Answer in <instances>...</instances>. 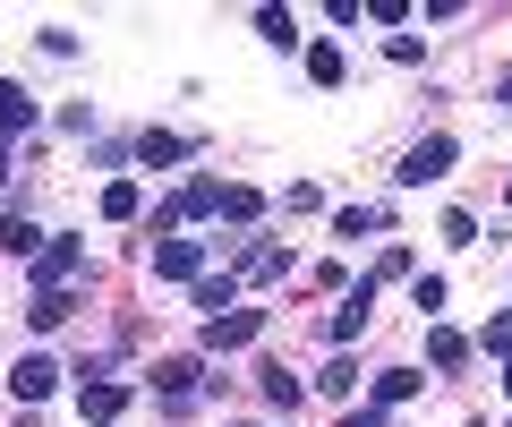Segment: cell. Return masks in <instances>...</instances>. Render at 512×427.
Returning a JSON list of instances; mask_svg holds the SVG:
<instances>
[{
  "mask_svg": "<svg viewBox=\"0 0 512 427\" xmlns=\"http://www.w3.org/2000/svg\"><path fill=\"white\" fill-rule=\"evenodd\" d=\"M453 137H419V146H410L402 154V171H393V180H402V188H427V180H444V171H453Z\"/></svg>",
  "mask_w": 512,
  "mask_h": 427,
  "instance_id": "1",
  "label": "cell"
},
{
  "mask_svg": "<svg viewBox=\"0 0 512 427\" xmlns=\"http://www.w3.org/2000/svg\"><path fill=\"white\" fill-rule=\"evenodd\" d=\"M265 334V308H222V316H205V351H239V342H256Z\"/></svg>",
  "mask_w": 512,
  "mask_h": 427,
  "instance_id": "2",
  "label": "cell"
},
{
  "mask_svg": "<svg viewBox=\"0 0 512 427\" xmlns=\"http://www.w3.org/2000/svg\"><path fill=\"white\" fill-rule=\"evenodd\" d=\"M77 410H86L94 427H111L128 410V385H120V376H86V385H77Z\"/></svg>",
  "mask_w": 512,
  "mask_h": 427,
  "instance_id": "3",
  "label": "cell"
},
{
  "mask_svg": "<svg viewBox=\"0 0 512 427\" xmlns=\"http://www.w3.org/2000/svg\"><path fill=\"white\" fill-rule=\"evenodd\" d=\"M77 265H86V248H77V240H43L35 282H43V291H69V274H77Z\"/></svg>",
  "mask_w": 512,
  "mask_h": 427,
  "instance_id": "4",
  "label": "cell"
},
{
  "mask_svg": "<svg viewBox=\"0 0 512 427\" xmlns=\"http://www.w3.org/2000/svg\"><path fill=\"white\" fill-rule=\"evenodd\" d=\"M197 376H205L197 359H163V368H154V385H163L171 410H197Z\"/></svg>",
  "mask_w": 512,
  "mask_h": 427,
  "instance_id": "5",
  "label": "cell"
},
{
  "mask_svg": "<svg viewBox=\"0 0 512 427\" xmlns=\"http://www.w3.org/2000/svg\"><path fill=\"white\" fill-rule=\"evenodd\" d=\"M35 120H43V112H35V94H26L18 77H0V146H9L18 129H35Z\"/></svg>",
  "mask_w": 512,
  "mask_h": 427,
  "instance_id": "6",
  "label": "cell"
},
{
  "mask_svg": "<svg viewBox=\"0 0 512 427\" xmlns=\"http://www.w3.org/2000/svg\"><path fill=\"white\" fill-rule=\"evenodd\" d=\"M52 385H60V368H52V359H43V351H26L18 368H9V393H18V402H43V393H52Z\"/></svg>",
  "mask_w": 512,
  "mask_h": 427,
  "instance_id": "7",
  "label": "cell"
},
{
  "mask_svg": "<svg viewBox=\"0 0 512 427\" xmlns=\"http://www.w3.org/2000/svg\"><path fill=\"white\" fill-rule=\"evenodd\" d=\"M154 274H163V282H197L205 274V248L197 240H163V248H154Z\"/></svg>",
  "mask_w": 512,
  "mask_h": 427,
  "instance_id": "8",
  "label": "cell"
},
{
  "mask_svg": "<svg viewBox=\"0 0 512 427\" xmlns=\"http://www.w3.org/2000/svg\"><path fill=\"white\" fill-rule=\"evenodd\" d=\"M419 385H427L419 368H384V376H376V402H367V410H384V419H393V410H402V402H410Z\"/></svg>",
  "mask_w": 512,
  "mask_h": 427,
  "instance_id": "9",
  "label": "cell"
},
{
  "mask_svg": "<svg viewBox=\"0 0 512 427\" xmlns=\"http://www.w3.org/2000/svg\"><path fill=\"white\" fill-rule=\"evenodd\" d=\"M43 240L52 231H35L26 214H0V257H43Z\"/></svg>",
  "mask_w": 512,
  "mask_h": 427,
  "instance_id": "10",
  "label": "cell"
},
{
  "mask_svg": "<svg viewBox=\"0 0 512 427\" xmlns=\"http://www.w3.org/2000/svg\"><path fill=\"white\" fill-rule=\"evenodd\" d=\"M367 308H376V282H359V291L342 299V316H333V342H359V334H367Z\"/></svg>",
  "mask_w": 512,
  "mask_h": 427,
  "instance_id": "11",
  "label": "cell"
},
{
  "mask_svg": "<svg viewBox=\"0 0 512 427\" xmlns=\"http://www.w3.org/2000/svg\"><path fill=\"white\" fill-rule=\"evenodd\" d=\"M188 154H197V137H171V129L137 137V163H188Z\"/></svg>",
  "mask_w": 512,
  "mask_h": 427,
  "instance_id": "12",
  "label": "cell"
},
{
  "mask_svg": "<svg viewBox=\"0 0 512 427\" xmlns=\"http://www.w3.org/2000/svg\"><path fill=\"white\" fill-rule=\"evenodd\" d=\"M308 77H316V86H342V77H350L342 43H308Z\"/></svg>",
  "mask_w": 512,
  "mask_h": 427,
  "instance_id": "13",
  "label": "cell"
},
{
  "mask_svg": "<svg viewBox=\"0 0 512 427\" xmlns=\"http://www.w3.org/2000/svg\"><path fill=\"white\" fill-rule=\"evenodd\" d=\"M256 385H265V402H274V410H299V376H291V368H274V359H265V368H256Z\"/></svg>",
  "mask_w": 512,
  "mask_h": 427,
  "instance_id": "14",
  "label": "cell"
},
{
  "mask_svg": "<svg viewBox=\"0 0 512 427\" xmlns=\"http://www.w3.org/2000/svg\"><path fill=\"white\" fill-rule=\"evenodd\" d=\"M197 308H205V316L239 308V282H231V274H197Z\"/></svg>",
  "mask_w": 512,
  "mask_h": 427,
  "instance_id": "15",
  "label": "cell"
},
{
  "mask_svg": "<svg viewBox=\"0 0 512 427\" xmlns=\"http://www.w3.org/2000/svg\"><path fill=\"white\" fill-rule=\"evenodd\" d=\"M256 35L274 43V52H291V43H299V18H291V9H256Z\"/></svg>",
  "mask_w": 512,
  "mask_h": 427,
  "instance_id": "16",
  "label": "cell"
},
{
  "mask_svg": "<svg viewBox=\"0 0 512 427\" xmlns=\"http://www.w3.org/2000/svg\"><path fill=\"white\" fill-rule=\"evenodd\" d=\"M137 205H146V197H137V180H111L103 188V214H111V223H137Z\"/></svg>",
  "mask_w": 512,
  "mask_h": 427,
  "instance_id": "17",
  "label": "cell"
},
{
  "mask_svg": "<svg viewBox=\"0 0 512 427\" xmlns=\"http://www.w3.org/2000/svg\"><path fill=\"white\" fill-rule=\"evenodd\" d=\"M282 265H291V257H282V248H274V240H265V248H248V257H239V274H248V282H274V274H282Z\"/></svg>",
  "mask_w": 512,
  "mask_h": 427,
  "instance_id": "18",
  "label": "cell"
},
{
  "mask_svg": "<svg viewBox=\"0 0 512 427\" xmlns=\"http://www.w3.org/2000/svg\"><path fill=\"white\" fill-rule=\"evenodd\" d=\"M69 308H77V299H69V291H35V308H26V316H35L43 334H52V325H69Z\"/></svg>",
  "mask_w": 512,
  "mask_h": 427,
  "instance_id": "19",
  "label": "cell"
},
{
  "mask_svg": "<svg viewBox=\"0 0 512 427\" xmlns=\"http://www.w3.org/2000/svg\"><path fill=\"white\" fill-rule=\"evenodd\" d=\"M427 359H436V368H461V359H470V342H461L453 325H436V334H427Z\"/></svg>",
  "mask_w": 512,
  "mask_h": 427,
  "instance_id": "20",
  "label": "cell"
},
{
  "mask_svg": "<svg viewBox=\"0 0 512 427\" xmlns=\"http://www.w3.org/2000/svg\"><path fill=\"white\" fill-rule=\"evenodd\" d=\"M376 223H384L376 205H342V214H333V240H359V231H376Z\"/></svg>",
  "mask_w": 512,
  "mask_h": 427,
  "instance_id": "21",
  "label": "cell"
},
{
  "mask_svg": "<svg viewBox=\"0 0 512 427\" xmlns=\"http://www.w3.org/2000/svg\"><path fill=\"white\" fill-rule=\"evenodd\" d=\"M256 205H265V197H256V188H239V180H222V214H231V223H256Z\"/></svg>",
  "mask_w": 512,
  "mask_h": 427,
  "instance_id": "22",
  "label": "cell"
},
{
  "mask_svg": "<svg viewBox=\"0 0 512 427\" xmlns=\"http://www.w3.org/2000/svg\"><path fill=\"white\" fill-rule=\"evenodd\" d=\"M350 385H359V368H350V359H333V368L316 376V393H333V402H350Z\"/></svg>",
  "mask_w": 512,
  "mask_h": 427,
  "instance_id": "23",
  "label": "cell"
},
{
  "mask_svg": "<svg viewBox=\"0 0 512 427\" xmlns=\"http://www.w3.org/2000/svg\"><path fill=\"white\" fill-rule=\"evenodd\" d=\"M478 342H487V351H504V359H512V308H504V316H487V334H478Z\"/></svg>",
  "mask_w": 512,
  "mask_h": 427,
  "instance_id": "24",
  "label": "cell"
},
{
  "mask_svg": "<svg viewBox=\"0 0 512 427\" xmlns=\"http://www.w3.org/2000/svg\"><path fill=\"white\" fill-rule=\"evenodd\" d=\"M342 427H393V419H384V410H350Z\"/></svg>",
  "mask_w": 512,
  "mask_h": 427,
  "instance_id": "25",
  "label": "cell"
},
{
  "mask_svg": "<svg viewBox=\"0 0 512 427\" xmlns=\"http://www.w3.org/2000/svg\"><path fill=\"white\" fill-rule=\"evenodd\" d=\"M495 103H512V77H495Z\"/></svg>",
  "mask_w": 512,
  "mask_h": 427,
  "instance_id": "26",
  "label": "cell"
},
{
  "mask_svg": "<svg viewBox=\"0 0 512 427\" xmlns=\"http://www.w3.org/2000/svg\"><path fill=\"white\" fill-rule=\"evenodd\" d=\"M0 188H9V146H0Z\"/></svg>",
  "mask_w": 512,
  "mask_h": 427,
  "instance_id": "27",
  "label": "cell"
},
{
  "mask_svg": "<svg viewBox=\"0 0 512 427\" xmlns=\"http://www.w3.org/2000/svg\"><path fill=\"white\" fill-rule=\"evenodd\" d=\"M504 393H512V359H504Z\"/></svg>",
  "mask_w": 512,
  "mask_h": 427,
  "instance_id": "28",
  "label": "cell"
},
{
  "mask_svg": "<svg viewBox=\"0 0 512 427\" xmlns=\"http://www.w3.org/2000/svg\"><path fill=\"white\" fill-rule=\"evenodd\" d=\"M504 197H512V188H504Z\"/></svg>",
  "mask_w": 512,
  "mask_h": 427,
  "instance_id": "29",
  "label": "cell"
}]
</instances>
